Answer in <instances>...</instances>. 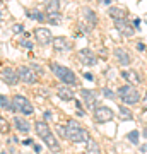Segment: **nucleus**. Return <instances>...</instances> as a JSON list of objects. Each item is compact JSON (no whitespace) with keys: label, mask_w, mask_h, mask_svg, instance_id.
<instances>
[{"label":"nucleus","mask_w":147,"mask_h":154,"mask_svg":"<svg viewBox=\"0 0 147 154\" xmlns=\"http://www.w3.org/2000/svg\"><path fill=\"white\" fill-rule=\"evenodd\" d=\"M34 128H36V134L39 135V139L48 146L51 152H58V151H60V144L55 139L53 132L50 130V125L46 122H36V127H34Z\"/></svg>","instance_id":"1"},{"label":"nucleus","mask_w":147,"mask_h":154,"mask_svg":"<svg viewBox=\"0 0 147 154\" xmlns=\"http://www.w3.org/2000/svg\"><path fill=\"white\" fill-rule=\"evenodd\" d=\"M65 137L74 144H81V142H86L87 139H89V134L75 120H69L67 122V127H65Z\"/></svg>","instance_id":"2"},{"label":"nucleus","mask_w":147,"mask_h":154,"mask_svg":"<svg viewBox=\"0 0 147 154\" xmlns=\"http://www.w3.org/2000/svg\"><path fill=\"white\" fill-rule=\"evenodd\" d=\"M50 69H51V72H53L55 75L58 77V81H62L65 86H77V82H79L77 75L69 67H63L60 63H50Z\"/></svg>","instance_id":"3"},{"label":"nucleus","mask_w":147,"mask_h":154,"mask_svg":"<svg viewBox=\"0 0 147 154\" xmlns=\"http://www.w3.org/2000/svg\"><path fill=\"white\" fill-rule=\"evenodd\" d=\"M116 94L120 96V99L123 103H127V105H135V103L140 101V93H139L132 84H127V86L118 88V93Z\"/></svg>","instance_id":"4"},{"label":"nucleus","mask_w":147,"mask_h":154,"mask_svg":"<svg viewBox=\"0 0 147 154\" xmlns=\"http://www.w3.org/2000/svg\"><path fill=\"white\" fill-rule=\"evenodd\" d=\"M11 103H12V111H19L22 115H31L34 111L31 101H29L26 96H22V94H16V96L12 98Z\"/></svg>","instance_id":"5"},{"label":"nucleus","mask_w":147,"mask_h":154,"mask_svg":"<svg viewBox=\"0 0 147 154\" xmlns=\"http://www.w3.org/2000/svg\"><path fill=\"white\" fill-rule=\"evenodd\" d=\"M17 75H19V81H22L24 84H34L36 81H38V75H36V72H34L31 67H27V65L19 67V70H17Z\"/></svg>","instance_id":"6"},{"label":"nucleus","mask_w":147,"mask_h":154,"mask_svg":"<svg viewBox=\"0 0 147 154\" xmlns=\"http://www.w3.org/2000/svg\"><path fill=\"white\" fill-rule=\"evenodd\" d=\"M113 116L115 113L109 106H96L94 108V118H96L98 123H104V122L113 120Z\"/></svg>","instance_id":"7"},{"label":"nucleus","mask_w":147,"mask_h":154,"mask_svg":"<svg viewBox=\"0 0 147 154\" xmlns=\"http://www.w3.org/2000/svg\"><path fill=\"white\" fill-rule=\"evenodd\" d=\"M2 81L7 84V86H16L19 82V75H17V70L14 67H5L2 70Z\"/></svg>","instance_id":"8"},{"label":"nucleus","mask_w":147,"mask_h":154,"mask_svg":"<svg viewBox=\"0 0 147 154\" xmlns=\"http://www.w3.org/2000/svg\"><path fill=\"white\" fill-rule=\"evenodd\" d=\"M77 55H79V60H81L86 67H93V65H96V62H98V57L94 55L91 50H87V48L79 50Z\"/></svg>","instance_id":"9"},{"label":"nucleus","mask_w":147,"mask_h":154,"mask_svg":"<svg viewBox=\"0 0 147 154\" xmlns=\"http://www.w3.org/2000/svg\"><path fill=\"white\" fill-rule=\"evenodd\" d=\"M34 38H36V41L39 45H48L50 41H53V34L46 28H38L34 29Z\"/></svg>","instance_id":"10"},{"label":"nucleus","mask_w":147,"mask_h":154,"mask_svg":"<svg viewBox=\"0 0 147 154\" xmlns=\"http://www.w3.org/2000/svg\"><path fill=\"white\" fill-rule=\"evenodd\" d=\"M115 28L118 29L121 34H125V36H132V34L135 33V29L132 28V24L127 19H120V21H115Z\"/></svg>","instance_id":"11"},{"label":"nucleus","mask_w":147,"mask_h":154,"mask_svg":"<svg viewBox=\"0 0 147 154\" xmlns=\"http://www.w3.org/2000/svg\"><path fill=\"white\" fill-rule=\"evenodd\" d=\"M81 96L87 108H96V93L89 89H81Z\"/></svg>","instance_id":"12"},{"label":"nucleus","mask_w":147,"mask_h":154,"mask_svg":"<svg viewBox=\"0 0 147 154\" xmlns=\"http://www.w3.org/2000/svg\"><path fill=\"white\" fill-rule=\"evenodd\" d=\"M51 45H53V48L57 50V51H63V50H70L72 45L70 41L67 38H63V36H58V38H53V41H51Z\"/></svg>","instance_id":"13"},{"label":"nucleus","mask_w":147,"mask_h":154,"mask_svg":"<svg viewBox=\"0 0 147 154\" xmlns=\"http://www.w3.org/2000/svg\"><path fill=\"white\" fill-rule=\"evenodd\" d=\"M57 94H58V98L63 99V101H72V99H74V91H72L69 86H65V84H62V86L57 88Z\"/></svg>","instance_id":"14"},{"label":"nucleus","mask_w":147,"mask_h":154,"mask_svg":"<svg viewBox=\"0 0 147 154\" xmlns=\"http://www.w3.org/2000/svg\"><path fill=\"white\" fill-rule=\"evenodd\" d=\"M115 57H116V60L120 62L123 67L130 65V55H128V51L123 48H116L115 50Z\"/></svg>","instance_id":"15"},{"label":"nucleus","mask_w":147,"mask_h":154,"mask_svg":"<svg viewBox=\"0 0 147 154\" xmlns=\"http://www.w3.org/2000/svg\"><path fill=\"white\" fill-rule=\"evenodd\" d=\"M14 125H16V128L22 134H27L29 130H31L29 122H27L26 118H21V116H16V118H14Z\"/></svg>","instance_id":"16"},{"label":"nucleus","mask_w":147,"mask_h":154,"mask_svg":"<svg viewBox=\"0 0 147 154\" xmlns=\"http://www.w3.org/2000/svg\"><path fill=\"white\" fill-rule=\"evenodd\" d=\"M86 142H87V146H86V152L87 154H101V149H99L98 142H96L94 139L89 137Z\"/></svg>","instance_id":"17"},{"label":"nucleus","mask_w":147,"mask_h":154,"mask_svg":"<svg viewBox=\"0 0 147 154\" xmlns=\"http://www.w3.org/2000/svg\"><path fill=\"white\" fill-rule=\"evenodd\" d=\"M58 9H60V0H46V14L48 16L58 14Z\"/></svg>","instance_id":"18"},{"label":"nucleus","mask_w":147,"mask_h":154,"mask_svg":"<svg viewBox=\"0 0 147 154\" xmlns=\"http://www.w3.org/2000/svg\"><path fill=\"white\" fill-rule=\"evenodd\" d=\"M121 77L127 79L128 82H133V84L140 82V77H139V74H137L135 70H123V72H121Z\"/></svg>","instance_id":"19"},{"label":"nucleus","mask_w":147,"mask_h":154,"mask_svg":"<svg viewBox=\"0 0 147 154\" xmlns=\"http://www.w3.org/2000/svg\"><path fill=\"white\" fill-rule=\"evenodd\" d=\"M109 16L113 17L115 21H120V19H125L127 17V12L123 9H120V7H111L109 9Z\"/></svg>","instance_id":"20"},{"label":"nucleus","mask_w":147,"mask_h":154,"mask_svg":"<svg viewBox=\"0 0 147 154\" xmlns=\"http://www.w3.org/2000/svg\"><path fill=\"white\" fill-rule=\"evenodd\" d=\"M84 16H86L87 21L91 22V28H94V26H96V22H98V17H96L94 11H91V9H84Z\"/></svg>","instance_id":"21"},{"label":"nucleus","mask_w":147,"mask_h":154,"mask_svg":"<svg viewBox=\"0 0 147 154\" xmlns=\"http://www.w3.org/2000/svg\"><path fill=\"white\" fill-rule=\"evenodd\" d=\"M27 17L36 19V21H39V22H43L44 19H46V16H44V14H41L39 11H29V12H27Z\"/></svg>","instance_id":"22"},{"label":"nucleus","mask_w":147,"mask_h":154,"mask_svg":"<svg viewBox=\"0 0 147 154\" xmlns=\"http://www.w3.org/2000/svg\"><path fill=\"white\" fill-rule=\"evenodd\" d=\"M0 108H4V110H12V103L9 101L5 94H0Z\"/></svg>","instance_id":"23"},{"label":"nucleus","mask_w":147,"mask_h":154,"mask_svg":"<svg viewBox=\"0 0 147 154\" xmlns=\"http://www.w3.org/2000/svg\"><path fill=\"white\" fill-rule=\"evenodd\" d=\"M46 19L50 21V24H55V26H58V24L62 22L60 12H58V14H51V16H46Z\"/></svg>","instance_id":"24"},{"label":"nucleus","mask_w":147,"mask_h":154,"mask_svg":"<svg viewBox=\"0 0 147 154\" xmlns=\"http://www.w3.org/2000/svg\"><path fill=\"white\" fill-rule=\"evenodd\" d=\"M139 137H140V135H139L137 130H132V132L128 134V140H130L132 144H139Z\"/></svg>","instance_id":"25"},{"label":"nucleus","mask_w":147,"mask_h":154,"mask_svg":"<svg viewBox=\"0 0 147 154\" xmlns=\"http://www.w3.org/2000/svg\"><path fill=\"white\" fill-rule=\"evenodd\" d=\"M118 108H120V115L123 116V118H127V120H132V111H128L125 106H118Z\"/></svg>","instance_id":"26"},{"label":"nucleus","mask_w":147,"mask_h":154,"mask_svg":"<svg viewBox=\"0 0 147 154\" xmlns=\"http://www.w3.org/2000/svg\"><path fill=\"white\" fill-rule=\"evenodd\" d=\"M103 94H104V98H108V99H115V93L111 91V89H108V88H104V89H103Z\"/></svg>","instance_id":"27"},{"label":"nucleus","mask_w":147,"mask_h":154,"mask_svg":"<svg viewBox=\"0 0 147 154\" xmlns=\"http://www.w3.org/2000/svg\"><path fill=\"white\" fill-rule=\"evenodd\" d=\"M12 29H14L16 33H19V31H24V28H22L21 24H14V28H12Z\"/></svg>","instance_id":"28"},{"label":"nucleus","mask_w":147,"mask_h":154,"mask_svg":"<svg viewBox=\"0 0 147 154\" xmlns=\"http://www.w3.org/2000/svg\"><path fill=\"white\" fill-rule=\"evenodd\" d=\"M44 120H51V118H53V115H51V111H44Z\"/></svg>","instance_id":"29"},{"label":"nucleus","mask_w":147,"mask_h":154,"mask_svg":"<svg viewBox=\"0 0 147 154\" xmlns=\"http://www.w3.org/2000/svg\"><path fill=\"white\" fill-rule=\"evenodd\" d=\"M22 46H26V48H33V43L31 41H21Z\"/></svg>","instance_id":"30"},{"label":"nucleus","mask_w":147,"mask_h":154,"mask_svg":"<svg viewBox=\"0 0 147 154\" xmlns=\"http://www.w3.org/2000/svg\"><path fill=\"white\" fill-rule=\"evenodd\" d=\"M57 128H58V132L62 134V137H65V128H63V127H62V125H58V127H57Z\"/></svg>","instance_id":"31"},{"label":"nucleus","mask_w":147,"mask_h":154,"mask_svg":"<svg viewBox=\"0 0 147 154\" xmlns=\"http://www.w3.org/2000/svg\"><path fill=\"white\" fill-rule=\"evenodd\" d=\"M84 77H86L87 81H94V77H93V74H89V72H86V74H84Z\"/></svg>","instance_id":"32"},{"label":"nucleus","mask_w":147,"mask_h":154,"mask_svg":"<svg viewBox=\"0 0 147 154\" xmlns=\"http://www.w3.org/2000/svg\"><path fill=\"white\" fill-rule=\"evenodd\" d=\"M99 4H103V5H108V4H111V0H98Z\"/></svg>","instance_id":"33"},{"label":"nucleus","mask_w":147,"mask_h":154,"mask_svg":"<svg viewBox=\"0 0 147 154\" xmlns=\"http://www.w3.org/2000/svg\"><path fill=\"white\" fill-rule=\"evenodd\" d=\"M33 149H34V151H36V152H41V147H39V146H38V144H34V146H33Z\"/></svg>","instance_id":"34"},{"label":"nucleus","mask_w":147,"mask_h":154,"mask_svg":"<svg viewBox=\"0 0 147 154\" xmlns=\"http://www.w3.org/2000/svg\"><path fill=\"white\" fill-rule=\"evenodd\" d=\"M137 50H140V51H142V50H145V46H144V43H139V45H137Z\"/></svg>","instance_id":"35"},{"label":"nucleus","mask_w":147,"mask_h":154,"mask_svg":"<svg viewBox=\"0 0 147 154\" xmlns=\"http://www.w3.org/2000/svg\"><path fill=\"white\" fill-rule=\"evenodd\" d=\"M144 110H147V93H145V98H144Z\"/></svg>","instance_id":"36"},{"label":"nucleus","mask_w":147,"mask_h":154,"mask_svg":"<svg viewBox=\"0 0 147 154\" xmlns=\"http://www.w3.org/2000/svg\"><path fill=\"white\" fill-rule=\"evenodd\" d=\"M145 151H147V146H142V147H140V152H145Z\"/></svg>","instance_id":"37"},{"label":"nucleus","mask_w":147,"mask_h":154,"mask_svg":"<svg viewBox=\"0 0 147 154\" xmlns=\"http://www.w3.org/2000/svg\"><path fill=\"white\" fill-rule=\"evenodd\" d=\"M145 137H147V128H145Z\"/></svg>","instance_id":"38"}]
</instances>
